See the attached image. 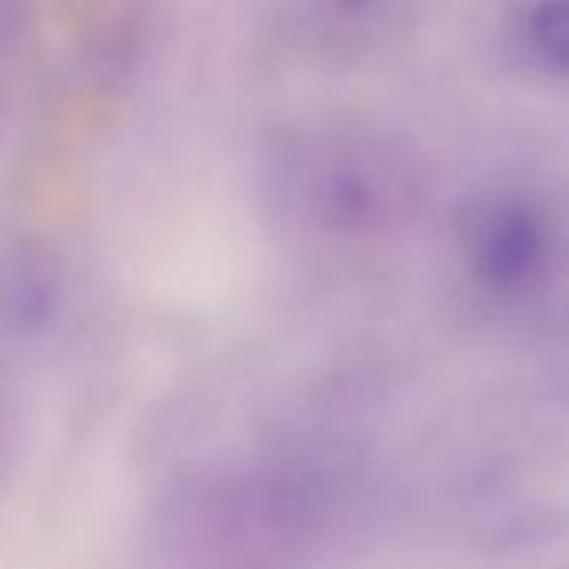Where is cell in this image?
<instances>
[{"mask_svg": "<svg viewBox=\"0 0 569 569\" xmlns=\"http://www.w3.org/2000/svg\"><path fill=\"white\" fill-rule=\"evenodd\" d=\"M547 223L523 197H493L473 213V263L497 287L527 283L547 260Z\"/></svg>", "mask_w": 569, "mask_h": 569, "instance_id": "2", "label": "cell"}, {"mask_svg": "<svg viewBox=\"0 0 569 569\" xmlns=\"http://www.w3.org/2000/svg\"><path fill=\"white\" fill-rule=\"evenodd\" d=\"M290 170L327 223L360 227L377 220L403 187L397 157L370 133H323L290 153Z\"/></svg>", "mask_w": 569, "mask_h": 569, "instance_id": "1", "label": "cell"}, {"mask_svg": "<svg viewBox=\"0 0 569 569\" xmlns=\"http://www.w3.org/2000/svg\"><path fill=\"white\" fill-rule=\"evenodd\" d=\"M387 3H390V0H330V7H333L337 13L350 17V20H367V17H373V13H380Z\"/></svg>", "mask_w": 569, "mask_h": 569, "instance_id": "4", "label": "cell"}, {"mask_svg": "<svg viewBox=\"0 0 569 569\" xmlns=\"http://www.w3.org/2000/svg\"><path fill=\"white\" fill-rule=\"evenodd\" d=\"M503 50L523 77L563 83L569 73V0H510Z\"/></svg>", "mask_w": 569, "mask_h": 569, "instance_id": "3", "label": "cell"}]
</instances>
